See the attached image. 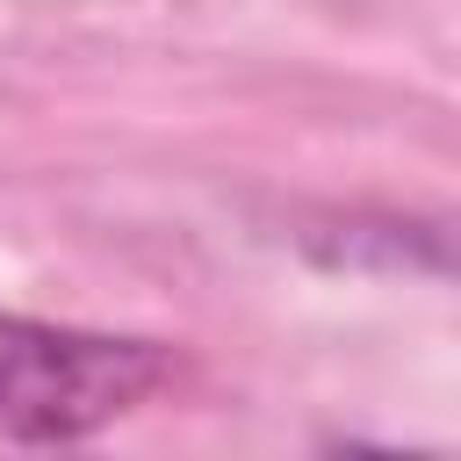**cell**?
Listing matches in <instances>:
<instances>
[{
  "label": "cell",
  "mask_w": 461,
  "mask_h": 461,
  "mask_svg": "<svg viewBox=\"0 0 461 461\" xmlns=\"http://www.w3.org/2000/svg\"><path fill=\"white\" fill-rule=\"evenodd\" d=\"M166 382H173V346L158 339L72 331L0 310V439L14 447L94 439Z\"/></svg>",
  "instance_id": "obj_1"
}]
</instances>
